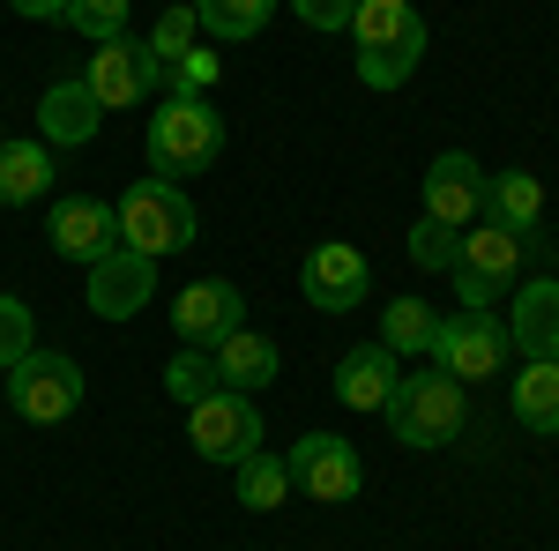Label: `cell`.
Masks as SVG:
<instances>
[{
	"label": "cell",
	"mask_w": 559,
	"mask_h": 551,
	"mask_svg": "<svg viewBox=\"0 0 559 551\" xmlns=\"http://www.w3.org/2000/svg\"><path fill=\"white\" fill-rule=\"evenodd\" d=\"M239 500H247L254 514L284 507V500H292V469H284V455H247V463H239Z\"/></svg>",
	"instance_id": "cell-25"
},
{
	"label": "cell",
	"mask_w": 559,
	"mask_h": 551,
	"mask_svg": "<svg viewBox=\"0 0 559 551\" xmlns=\"http://www.w3.org/2000/svg\"><path fill=\"white\" fill-rule=\"evenodd\" d=\"M165 387H173V403H202V395H216V358L210 350H194V343H179L173 358H165Z\"/></svg>",
	"instance_id": "cell-26"
},
{
	"label": "cell",
	"mask_w": 559,
	"mask_h": 551,
	"mask_svg": "<svg viewBox=\"0 0 559 551\" xmlns=\"http://www.w3.org/2000/svg\"><path fill=\"white\" fill-rule=\"evenodd\" d=\"M299 291H306V306H321V313H350L358 298L373 291V261L358 254L350 239H321L299 268Z\"/></svg>",
	"instance_id": "cell-12"
},
{
	"label": "cell",
	"mask_w": 559,
	"mask_h": 551,
	"mask_svg": "<svg viewBox=\"0 0 559 551\" xmlns=\"http://www.w3.org/2000/svg\"><path fill=\"white\" fill-rule=\"evenodd\" d=\"M83 83H90V97H97L105 112H128V105H142V97H157L165 68L150 60V45H142V38H105L97 52H90Z\"/></svg>",
	"instance_id": "cell-10"
},
{
	"label": "cell",
	"mask_w": 559,
	"mask_h": 551,
	"mask_svg": "<svg viewBox=\"0 0 559 551\" xmlns=\"http://www.w3.org/2000/svg\"><path fill=\"white\" fill-rule=\"evenodd\" d=\"M224 157V112L210 97H165L150 112V171L157 179H194Z\"/></svg>",
	"instance_id": "cell-3"
},
{
	"label": "cell",
	"mask_w": 559,
	"mask_h": 551,
	"mask_svg": "<svg viewBox=\"0 0 559 551\" xmlns=\"http://www.w3.org/2000/svg\"><path fill=\"white\" fill-rule=\"evenodd\" d=\"M60 23H75L90 45L128 38V0H68V15H60Z\"/></svg>",
	"instance_id": "cell-30"
},
{
	"label": "cell",
	"mask_w": 559,
	"mask_h": 551,
	"mask_svg": "<svg viewBox=\"0 0 559 551\" xmlns=\"http://www.w3.org/2000/svg\"><path fill=\"white\" fill-rule=\"evenodd\" d=\"M522 268H530V239H515L492 216L463 224V254H455V298H463V313H492V298L508 291Z\"/></svg>",
	"instance_id": "cell-5"
},
{
	"label": "cell",
	"mask_w": 559,
	"mask_h": 551,
	"mask_svg": "<svg viewBox=\"0 0 559 551\" xmlns=\"http://www.w3.org/2000/svg\"><path fill=\"white\" fill-rule=\"evenodd\" d=\"M97 120H105V105L90 97L83 75H60V83L38 97V142L45 149H83L90 134H97Z\"/></svg>",
	"instance_id": "cell-17"
},
{
	"label": "cell",
	"mask_w": 559,
	"mask_h": 551,
	"mask_svg": "<svg viewBox=\"0 0 559 551\" xmlns=\"http://www.w3.org/2000/svg\"><path fill=\"white\" fill-rule=\"evenodd\" d=\"M292 15H299L306 31H350L358 0H292Z\"/></svg>",
	"instance_id": "cell-31"
},
{
	"label": "cell",
	"mask_w": 559,
	"mask_h": 551,
	"mask_svg": "<svg viewBox=\"0 0 559 551\" xmlns=\"http://www.w3.org/2000/svg\"><path fill=\"white\" fill-rule=\"evenodd\" d=\"M15 15H31V23H52V15H68V0H8Z\"/></svg>",
	"instance_id": "cell-32"
},
{
	"label": "cell",
	"mask_w": 559,
	"mask_h": 551,
	"mask_svg": "<svg viewBox=\"0 0 559 551\" xmlns=\"http://www.w3.org/2000/svg\"><path fill=\"white\" fill-rule=\"evenodd\" d=\"M508 343L522 350V366H559V276H530V284H515Z\"/></svg>",
	"instance_id": "cell-16"
},
{
	"label": "cell",
	"mask_w": 559,
	"mask_h": 551,
	"mask_svg": "<svg viewBox=\"0 0 559 551\" xmlns=\"http://www.w3.org/2000/svg\"><path fill=\"white\" fill-rule=\"evenodd\" d=\"M284 469H292V484H299L306 500H321V507H344L366 484V463H358V447H350L344 432H306L299 447L284 455Z\"/></svg>",
	"instance_id": "cell-8"
},
{
	"label": "cell",
	"mask_w": 559,
	"mask_h": 551,
	"mask_svg": "<svg viewBox=\"0 0 559 551\" xmlns=\"http://www.w3.org/2000/svg\"><path fill=\"white\" fill-rule=\"evenodd\" d=\"M350 38H358V83L366 89H403L418 75V60H426L418 0H358Z\"/></svg>",
	"instance_id": "cell-1"
},
{
	"label": "cell",
	"mask_w": 559,
	"mask_h": 551,
	"mask_svg": "<svg viewBox=\"0 0 559 551\" xmlns=\"http://www.w3.org/2000/svg\"><path fill=\"white\" fill-rule=\"evenodd\" d=\"M216 358V381L224 387H239V395H254V387H269L276 373H284V358H276V343L254 336V328H231V336L210 350Z\"/></svg>",
	"instance_id": "cell-19"
},
{
	"label": "cell",
	"mask_w": 559,
	"mask_h": 551,
	"mask_svg": "<svg viewBox=\"0 0 559 551\" xmlns=\"http://www.w3.org/2000/svg\"><path fill=\"white\" fill-rule=\"evenodd\" d=\"M31 350H38V313H31L23 298L0 291V381H8V373H15Z\"/></svg>",
	"instance_id": "cell-29"
},
{
	"label": "cell",
	"mask_w": 559,
	"mask_h": 551,
	"mask_svg": "<svg viewBox=\"0 0 559 551\" xmlns=\"http://www.w3.org/2000/svg\"><path fill=\"white\" fill-rule=\"evenodd\" d=\"M381 418H388V432H395L403 447H455V440H463V418H471V395H463L455 373L418 366V373L395 381Z\"/></svg>",
	"instance_id": "cell-2"
},
{
	"label": "cell",
	"mask_w": 559,
	"mask_h": 551,
	"mask_svg": "<svg viewBox=\"0 0 559 551\" xmlns=\"http://www.w3.org/2000/svg\"><path fill=\"white\" fill-rule=\"evenodd\" d=\"M231 328H247V298L239 284H224V276H202V284H187L173 298V336L194 343V350H216V343L231 336Z\"/></svg>",
	"instance_id": "cell-13"
},
{
	"label": "cell",
	"mask_w": 559,
	"mask_h": 551,
	"mask_svg": "<svg viewBox=\"0 0 559 551\" xmlns=\"http://www.w3.org/2000/svg\"><path fill=\"white\" fill-rule=\"evenodd\" d=\"M552 276H559V247H552Z\"/></svg>",
	"instance_id": "cell-33"
},
{
	"label": "cell",
	"mask_w": 559,
	"mask_h": 551,
	"mask_svg": "<svg viewBox=\"0 0 559 551\" xmlns=\"http://www.w3.org/2000/svg\"><path fill=\"white\" fill-rule=\"evenodd\" d=\"M269 15H276V0H194V23H202L216 45L261 38V23H269Z\"/></svg>",
	"instance_id": "cell-23"
},
{
	"label": "cell",
	"mask_w": 559,
	"mask_h": 551,
	"mask_svg": "<svg viewBox=\"0 0 559 551\" xmlns=\"http://www.w3.org/2000/svg\"><path fill=\"white\" fill-rule=\"evenodd\" d=\"M150 291H157V261L150 254H134V247H112V254H97L90 261V313L97 321H134L142 306H150Z\"/></svg>",
	"instance_id": "cell-11"
},
{
	"label": "cell",
	"mask_w": 559,
	"mask_h": 551,
	"mask_svg": "<svg viewBox=\"0 0 559 551\" xmlns=\"http://www.w3.org/2000/svg\"><path fill=\"white\" fill-rule=\"evenodd\" d=\"M508 321H492V313H455V321H440V336H432V366L440 373H455V381H492L500 366H508Z\"/></svg>",
	"instance_id": "cell-9"
},
{
	"label": "cell",
	"mask_w": 559,
	"mask_h": 551,
	"mask_svg": "<svg viewBox=\"0 0 559 551\" xmlns=\"http://www.w3.org/2000/svg\"><path fill=\"white\" fill-rule=\"evenodd\" d=\"M120 247H134V254H179V247H194V202L179 194V179H134L128 194H120Z\"/></svg>",
	"instance_id": "cell-4"
},
{
	"label": "cell",
	"mask_w": 559,
	"mask_h": 551,
	"mask_svg": "<svg viewBox=\"0 0 559 551\" xmlns=\"http://www.w3.org/2000/svg\"><path fill=\"white\" fill-rule=\"evenodd\" d=\"M45 187H52V149L45 142H0V209L45 202Z\"/></svg>",
	"instance_id": "cell-21"
},
{
	"label": "cell",
	"mask_w": 559,
	"mask_h": 551,
	"mask_svg": "<svg viewBox=\"0 0 559 551\" xmlns=\"http://www.w3.org/2000/svg\"><path fill=\"white\" fill-rule=\"evenodd\" d=\"M515 424L559 432V366H522L515 373Z\"/></svg>",
	"instance_id": "cell-24"
},
{
	"label": "cell",
	"mask_w": 559,
	"mask_h": 551,
	"mask_svg": "<svg viewBox=\"0 0 559 551\" xmlns=\"http://www.w3.org/2000/svg\"><path fill=\"white\" fill-rule=\"evenodd\" d=\"M187 447H194L202 463H224V469H239L247 455H261V410H254V395L216 387V395H202V403H187Z\"/></svg>",
	"instance_id": "cell-6"
},
{
	"label": "cell",
	"mask_w": 559,
	"mask_h": 551,
	"mask_svg": "<svg viewBox=\"0 0 559 551\" xmlns=\"http://www.w3.org/2000/svg\"><path fill=\"white\" fill-rule=\"evenodd\" d=\"M455 254H463V231H455V224H440V216H418V224H411V261H418V268L455 276Z\"/></svg>",
	"instance_id": "cell-28"
},
{
	"label": "cell",
	"mask_w": 559,
	"mask_h": 551,
	"mask_svg": "<svg viewBox=\"0 0 559 551\" xmlns=\"http://www.w3.org/2000/svg\"><path fill=\"white\" fill-rule=\"evenodd\" d=\"M142 45H150V60H157V68L173 75L179 60H187V52L202 45V23H194V0H187V8H165V15H157V38H142Z\"/></svg>",
	"instance_id": "cell-27"
},
{
	"label": "cell",
	"mask_w": 559,
	"mask_h": 551,
	"mask_svg": "<svg viewBox=\"0 0 559 551\" xmlns=\"http://www.w3.org/2000/svg\"><path fill=\"white\" fill-rule=\"evenodd\" d=\"M485 216L508 224L515 239H530V231L545 224V187H537V171H492V187H485Z\"/></svg>",
	"instance_id": "cell-20"
},
{
	"label": "cell",
	"mask_w": 559,
	"mask_h": 551,
	"mask_svg": "<svg viewBox=\"0 0 559 551\" xmlns=\"http://www.w3.org/2000/svg\"><path fill=\"white\" fill-rule=\"evenodd\" d=\"M485 187H492V171L477 165L471 149H440L426 165V216H440V224H477L485 216Z\"/></svg>",
	"instance_id": "cell-15"
},
{
	"label": "cell",
	"mask_w": 559,
	"mask_h": 551,
	"mask_svg": "<svg viewBox=\"0 0 559 551\" xmlns=\"http://www.w3.org/2000/svg\"><path fill=\"white\" fill-rule=\"evenodd\" d=\"M395 350L388 343H358L336 358V403L344 410H388V395H395Z\"/></svg>",
	"instance_id": "cell-18"
},
{
	"label": "cell",
	"mask_w": 559,
	"mask_h": 551,
	"mask_svg": "<svg viewBox=\"0 0 559 551\" xmlns=\"http://www.w3.org/2000/svg\"><path fill=\"white\" fill-rule=\"evenodd\" d=\"M8 403H15V418L31 424H60L83 410V366L68 358V350H31L15 373H8Z\"/></svg>",
	"instance_id": "cell-7"
},
{
	"label": "cell",
	"mask_w": 559,
	"mask_h": 551,
	"mask_svg": "<svg viewBox=\"0 0 559 551\" xmlns=\"http://www.w3.org/2000/svg\"><path fill=\"white\" fill-rule=\"evenodd\" d=\"M432 336H440V313L426 298H388L381 306V343L395 358H432Z\"/></svg>",
	"instance_id": "cell-22"
},
{
	"label": "cell",
	"mask_w": 559,
	"mask_h": 551,
	"mask_svg": "<svg viewBox=\"0 0 559 551\" xmlns=\"http://www.w3.org/2000/svg\"><path fill=\"white\" fill-rule=\"evenodd\" d=\"M45 239H52V254L68 261H97L120 247V216H112V202H90V194H60L52 209H45Z\"/></svg>",
	"instance_id": "cell-14"
}]
</instances>
